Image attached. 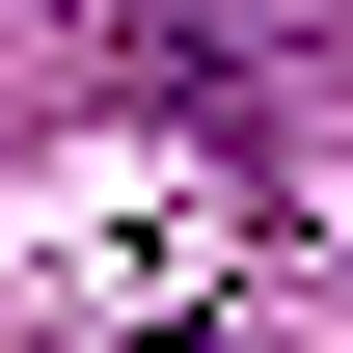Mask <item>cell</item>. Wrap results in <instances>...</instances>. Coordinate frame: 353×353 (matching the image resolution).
I'll use <instances>...</instances> for the list:
<instances>
[{
  "label": "cell",
  "mask_w": 353,
  "mask_h": 353,
  "mask_svg": "<svg viewBox=\"0 0 353 353\" xmlns=\"http://www.w3.org/2000/svg\"><path fill=\"white\" fill-rule=\"evenodd\" d=\"M136 353H218V326H136Z\"/></svg>",
  "instance_id": "1"
}]
</instances>
